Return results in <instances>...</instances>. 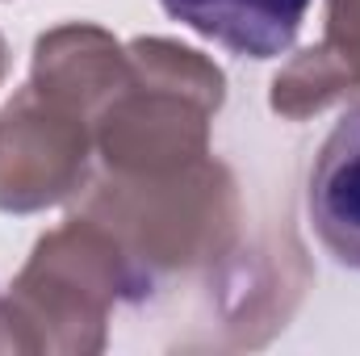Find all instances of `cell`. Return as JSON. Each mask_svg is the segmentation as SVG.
<instances>
[{"label":"cell","mask_w":360,"mask_h":356,"mask_svg":"<svg viewBox=\"0 0 360 356\" xmlns=\"http://www.w3.org/2000/svg\"><path fill=\"white\" fill-rule=\"evenodd\" d=\"M306 222L335 265L360 272V105L335 117L314 151L306 177Z\"/></svg>","instance_id":"cell-1"},{"label":"cell","mask_w":360,"mask_h":356,"mask_svg":"<svg viewBox=\"0 0 360 356\" xmlns=\"http://www.w3.org/2000/svg\"><path fill=\"white\" fill-rule=\"evenodd\" d=\"M193 34L243 59H276L297 42L314 0H160Z\"/></svg>","instance_id":"cell-2"}]
</instances>
